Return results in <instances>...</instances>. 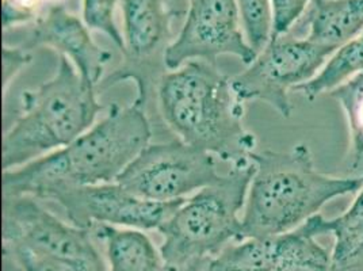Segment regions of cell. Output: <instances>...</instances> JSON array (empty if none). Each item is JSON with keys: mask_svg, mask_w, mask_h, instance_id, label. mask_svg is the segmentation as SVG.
I'll return each mask as SVG.
<instances>
[{"mask_svg": "<svg viewBox=\"0 0 363 271\" xmlns=\"http://www.w3.org/2000/svg\"><path fill=\"white\" fill-rule=\"evenodd\" d=\"M330 233L328 219L320 213L288 232V240L275 271H331V254L318 241Z\"/></svg>", "mask_w": 363, "mask_h": 271, "instance_id": "obj_15", "label": "cell"}, {"mask_svg": "<svg viewBox=\"0 0 363 271\" xmlns=\"http://www.w3.org/2000/svg\"><path fill=\"white\" fill-rule=\"evenodd\" d=\"M184 199L150 201L113 182L64 189L49 201L56 202L65 211L71 224L89 231L98 224L159 231Z\"/></svg>", "mask_w": 363, "mask_h": 271, "instance_id": "obj_10", "label": "cell"}, {"mask_svg": "<svg viewBox=\"0 0 363 271\" xmlns=\"http://www.w3.org/2000/svg\"><path fill=\"white\" fill-rule=\"evenodd\" d=\"M94 86L59 56L55 75L21 95V111L1 140L3 171L25 166L69 145L104 110Z\"/></svg>", "mask_w": 363, "mask_h": 271, "instance_id": "obj_4", "label": "cell"}, {"mask_svg": "<svg viewBox=\"0 0 363 271\" xmlns=\"http://www.w3.org/2000/svg\"><path fill=\"white\" fill-rule=\"evenodd\" d=\"M255 172L242 211V238H270L303 226L333 198L359 192L362 179L318 171L306 144L254 152Z\"/></svg>", "mask_w": 363, "mask_h": 271, "instance_id": "obj_3", "label": "cell"}, {"mask_svg": "<svg viewBox=\"0 0 363 271\" xmlns=\"http://www.w3.org/2000/svg\"><path fill=\"white\" fill-rule=\"evenodd\" d=\"M120 0H83V21L89 29L102 31L123 50V37L116 23V9Z\"/></svg>", "mask_w": 363, "mask_h": 271, "instance_id": "obj_20", "label": "cell"}, {"mask_svg": "<svg viewBox=\"0 0 363 271\" xmlns=\"http://www.w3.org/2000/svg\"><path fill=\"white\" fill-rule=\"evenodd\" d=\"M186 18L179 34L167 48V71L189 61L216 64L220 56H233L250 65L257 52L248 44L236 0H186Z\"/></svg>", "mask_w": 363, "mask_h": 271, "instance_id": "obj_9", "label": "cell"}, {"mask_svg": "<svg viewBox=\"0 0 363 271\" xmlns=\"http://www.w3.org/2000/svg\"><path fill=\"white\" fill-rule=\"evenodd\" d=\"M3 244L26 245L53 255L107 266L90 231L61 221L29 196L1 197Z\"/></svg>", "mask_w": 363, "mask_h": 271, "instance_id": "obj_11", "label": "cell"}, {"mask_svg": "<svg viewBox=\"0 0 363 271\" xmlns=\"http://www.w3.org/2000/svg\"><path fill=\"white\" fill-rule=\"evenodd\" d=\"M64 0H3V31H9L22 25H31L48 7L61 4Z\"/></svg>", "mask_w": 363, "mask_h": 271, "instance_id": "obj_21", "label": "cell"}, {"mask_svg": "<svg viewBox=\"0 0 363 271\" xmlns=\"http://www.w3.org/2000/svg\"><path fill=\"white\" fill-rule=\"evenodd\" d=\"M31 50L33 48H48L65 57L75 65L82 77L96 87L102 83L107 62L113 55L98 45L90 29L75 14L69 13L62 4L48 7L30 25L26 43L22 45Z\"/></svg>", "mask_w": 363, "mask_h": 271, "instance_id": "obj_12", "label": "cell"}, {"mask_svg": "<svg viewBox=\"0 0 363 271\" xmlns=\"http://www.w3.org/2000/svg\"><path fill=\"white\" fill-rule=\"evenodd\" d=\"M156 99L167 128L183 143L230 166L251 162L257 136L244 126V104L216 64L189 61L167 71L157 83Z\"/></svg>", "mask_w": 363, "mask_h": 271, "instance_id": "obj_2", "label": "cell"}, {"mask_svg": "<svg viewBox=\"0 0 363 271\" xmlns=\"http://www.w3.org/2000/svg\"><path fill=\"white\" fill-rule=\"evenodd\" d=\"M286 240L288 233L233 241L209 259L206 271H275Z\"/></svg>", "mask_w": 363, "mask_h": 271, "instance_id": "obj_14", "label": "cell"}, {"mask_svg": "<svg viewBox=\"0 0 363 271\" xmlns=\"http://www.w3.org/2000/svg\"><path fill=\"white\" fill-rule=\"evenodd\" d=\"M3 59V99L6 101V96L10 90V86L13 84L14 79L21 74L23 68H26L31 62L30 50L25 49L23 46L3 45L1 52Z\"/></svg>", "mask_w": 363, "mask_h": 271, "instance_id": "obj_23", "label": "cell"}, {"mask_svg": "<svg viewBox=\"0 0 363 271\" xmlns=\"http://www.w3.org/2000/svg\"><path fill=\"white\" fill-rule=\"evenodd\" d=\"M152 135L145 106L136 101L125 107L114 104L102 120L69 145L3 171L1 197L49 201L64 189L113 183L151 144Z\"/></svg>", "mask_w": 363, "mask_h": 271, "instance_id": "obj_1", "label": "cell"}, {"mask_svg": "<svg viewBox=\"0 0 363 271\" xmlns=\"http://www.w3.org/2000/svg\"><path fill=\"white\" fill-rule=\"evenodd\" d=\"M3 271H108L64 256L48 254L26 245L3 244Z\"/></svg>", "mask_w": 363, "mask_h": 271, "instance_id": "obj_18", "label": "cell"}, {"mask_svg": "<svg viewBox=\"0 0 363 271\" xmlns=\"http://www.w3.org/2000/svg\"><path fill=\"white\" fill-rule=\"evenodd\" d=\"M342 106L350 132L347 177L363 181V72L330 92Z\"/></svg>", "mask_w": 363, "mask_h": 271, "instance_id": "obj_17", "label": "cell"}, {"mask_svg": "<svg viewBox=\"0 0 363 271\" xmlns=\"http://www.w3.org/2000/svg\"><path fill=\"white\" fill-rule=\"evenodd\" d=\"M255 172L252 162L232 166L218 181L182 202L159 228L167 271H186L242 240V216Z\"/></svg>", "mask_w": 363, "mask_h": 271, "instance_id": "obj_5", "label": "cell"}, {"mask_svg": "<svg viewBox=\"0 0 363 271\" xmlns=\"http://www.w3.org/2000/svg\"><path fill=\"white\" fill-rule=\"evenodd\" d=\"M363 72V33L339 46L312 80L296 89L305 99L315 101L325 92H333Z\"/></svg>", "mask_w": 363, "mask_h": 271, "instance_id": "obj_16", "label": "cell"}, {"mask_svg": "<svg viewBox=\"0 0 363 271\" xmlns=\"http://www.w3.org/2000/svg\"><path fill=\"white\" fill-rule=\"evenodd\" d=\"M309 4L311 0H272V35H284L293 31Z\"/></svg>", "mask_w": 363, "mask_h": 271, "instance_id": "obj_22", "label": "cell"}, {"mask_svg": "<svg viewBox=\"0 0 363 271\" xmlns=\"http://www.w3.org/2000/svg\"><path fill=\"white\" fill-rule=\"evenodd\" d=\"M305 29L306 40L321 45H345L363 33V0H311L293 31Z\"/></svg>", "mask_w": 363, "mask_h": 271, "instance_id": "obj_13", "label": "cell"}, {"mask_svg": "<svg viewBox=\"0 0 363 271\" xmlns=\"http://www.w3.org/2000/svg\"><path fill=\"white\" fill-rule=\"evenodd\" d=\"M221 177L216 156L177 138L145 147L116 182L141 198L172 202L196 194Z\"/></svg>", "mask_w": 363, "mask_h": 271, "instance_id": "obj_7", "label": "cell"}, {"mask_svg": "<svg viewBox=\"0 0 363 271\" xmlns=\"http://www.w3.org/2000/svg\"><path fill=\"white\" fill-rule=\"evenodd\" d=\"M336 49L290 34L272 35L245 71L230 77L232 89L242 104L262 101L290 118V91L318 75Z\"/></svg>", "mask_w": 363, "mask_h": 271, "instance_id": "obj_6", "label": "cell"}, {"mask_svg": "<svg viewBox=\"0 0 363 271\" xmlns=\"http://www.w3.org/2000/svg\"><path fill=\"white\" fill-rule=\"evenodd\" d=\"M248 44L257 53L272 37V0H236Z\"/></svg>", "mask_w": 363, "mask_h": 271, "instance_id": "obj_19", "label": "cell"}, {"mask_svg": "<svg viewBox=\"0 0 363 271\" xmlns=\"http://www.w3.org/2000/svg\"><path fill=\"white\" fill-rule=\"evenodd\" d=\"M122 10L123 62L102 80L108 89L125 80L136 82L140 105L147 107L153 86L163 74L167 48L172 43L171 21L175 16L168 0H120Z\"/></svg>", "mask_w": 363, "mask_h": 271, "instance_id": "obj_8", "label": "cell"}]
</instances>
